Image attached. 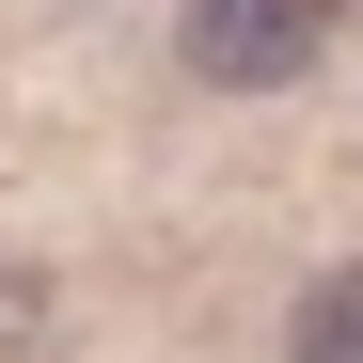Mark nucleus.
<instances>
[{"instance_id": "nucleus-1", "label": "nucleus", "mask_w": 363, "mask_h": 363, "mask_svg": "<svg viewBox=\"0 0 363 363\" xmlns=\"http://www.w3.org/2000/svg\"><path fill=\"white\" fill-rule=\"evenodd\" d=\"M332 0H174V64H190L206 95H300L332 64Z\"/></svg>"}, {"instance_id": "nucleus-2", "label": "nucleus", "mask_w": 363, "mask_h": 363, "mask_svg": "<svg viewBox=\"0 0 363 363\" xmlns=\"http://www.w3.org/2000/svg\"><path fill=\"white\" fill-rule=\"evenodd\" d=\"M284 363H363V253H332L284 300Z\"/></svg>"}]
</instances>
